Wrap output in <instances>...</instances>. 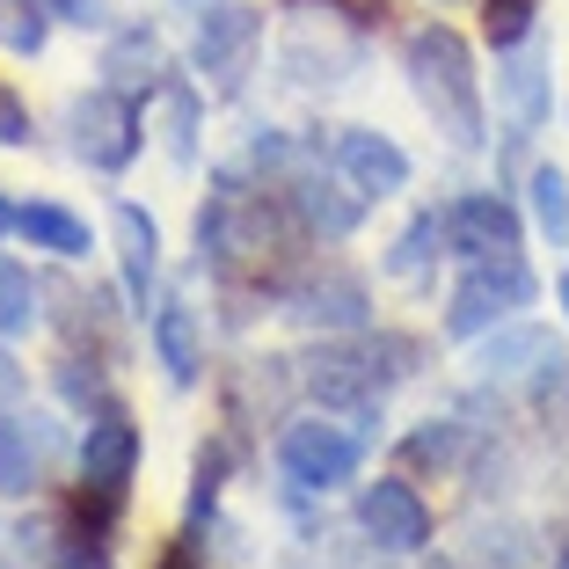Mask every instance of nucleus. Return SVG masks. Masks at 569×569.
Instances as JSON below:
<instances>
[{"mask_svg": "<svg viewBox=\"0 0 569 569\" xmlns=\"http://www.w3.org/2000/svg\"><path fill=\"white\" fill-rule=\"evenodd\" d=\"M358 460H366V446H358V431H343V423H292V431L278 438V468L292 489H336V482H351Z\"/></svg>", "mask_w": 569, "mask_h": 569, "instance_id": "7ed1b4c3", "label": "nucleus"}, {"mask_svg": "<svg viewBox=\"0 0 569 569\" xmlns=\"http://www.w3.org/2000/svg\"><path fill=\"white\" fill-rule=\"evenodd\" d=\"M533 366H555L548 358V336L540 329H511V336H489L482 351H475V380H519Z\"/></svg>", "mask_w": 569, "mask_h": 569, "instance_id": "ddd939ff", "label": "nucleus"}, {"mask_svg": "<svg viewBox=\"0 0 569 569\" xmlns=\"http://www.w3.org/2000/svg\"><path fill=\"white\" fill-rule=\"evenodd\" d=\"M0 234H16V204H0Z\"/></svg>", "mask_w": 569, "mask_h": 569, "instance_id": "a878e982", "label": "nucleus"}, {"mask_svg": "<svg viewBox=\"0 0 569 569\" xmlns=\"http://www.w3.org/2000/svg\"><path fill=\"white\" fill-rule=\"evenodd\" d=\"M161 569H198V555H190V548H168V562Z\"/></svg>", "mask_w": 569, "mask_h": 569, "instance_id": "393cba45", "label": "nucleus"}, {"mask_svg": "<svg viewBox=\"0 0 569 569\" xmlns=\"http://www.w3.org/2000/svg\"><path fill=\"white\" fill-rule=\"evenodd\" d=\"M73 153L88 168H124L139 153V110L118 88H96V96L73 102Z\"/></svg>", "mask_w": 569, "mask_h": 569, "instance_id": "20e7f679", "label": "nucleus"}, {"mask_svg": "<svg viewBox=\"0 0 569 569\" xmlns=\"http://www.w3.org/2000/svg\"><path fill=\"white\" fill-rule=\"evenodd\" d=\"M452 249L468 256H519V212H511V204L503 198H489V190H475V198H460L452 204Z\"/></svg>", "mask_w": 569, "mask_h": 569, "instance_id": "0eeeda50", "label": "nucleus"}, {"mask_svg": "<svg viewBox=\"0 0 569 569\" xmlns=\"http://www.w3.org/2000/svg\"><path fill=\"white\" fill-rule=\"evenodd\" d=\"M110 227H118L124 292H132V300L147 307V292H153V263H161V234H153V219L139 212V204H118V212H110Z\"/></svg>", "mask_w": 569, "mask_h": 569, "instance_id": "9b49d317", "label": "nucleus"}, {"mask_svg": "<svg viewBox=\"0 0 569 569\" xmlns=\"http://www.w3.org/2000/svg\"><path fill=\"white\" fill-rule=\"evenodd\" d=\"M555 292H562V307H569V270H562V284H555Z\"/></svg>", "mask_w": 569, "mask_h": 569, "instance_id": "bb28decb", "label": "nucleus"}, {"mask_svg": "<svg viewBox=\"0 0 569 569\" xmlns=\"http://www.w3.org/2000/svg\"><path fill=\"white\" fill-rule=\"evenodd\" d=\"M533 270L519 263V256H475L468 278L452 284V300H446V336H482L497 329L503 315H519V307H533Z\"/></svg>", "mask_w": 569, "mask_h": 569, "instance_id": "f03ea898", "label": "nucleus"}, {"mask_svg": "<svg viewBox=\"0 0 569 569\" xmlns=\"http://www.w3.org/2000/svg\"><path fill=\"white\" fill-rule=\"evenodd\" d=\"M16 234H30V249H51V256H88V227L59 204H22Z\"/></svg>", "mask_w": 569, "mask_h": 569, "instance_id": "2eb2a0df", "label": "nucleus"}, {"mask_svg": "<svg viewBox=\"0 0 569 569\" xmlns=\"http://www.w3.org/2000/svg\"><path fill=\"white\" fill-rule=\"evenodd\" d=\"M402 59H409V81H417L423 110L438 118V132H446L452 147H482V81H475L468 37L446 30V22H423Z\"/></svg>", "mask_w": 569, "mask_h": 569, "instance_id": "f257e3e1", "label": "nucleus"}, {"mask_svg": "<svg viewBox=\"0 0 569 569\" xmlns=\"http://www.w3.org/2000/svg\"><path fill=\"white\" fill-rule=\"evenodd\" d=\"M132 468H139V431L124 417H102L96 431L81 438V482L96 489V497H118V489L132 482Z\"/></svg>", "mask_w": 569, "mask_h": 569, "instance_id": "6e6552de", "label": "nucleus"}, {"mask_svg": "<svg viewBox=\"0 0 569 569\" xmlns=\"http://www.w3.org/2000/svg\"><path fill=\"white\" fill-rule=\"evenodd\" d=\"M533 227L555 249H569V176L562 168H533Z\"/></svg>", "mask_w": 569, "mask_h": 569, "instance_id": "a211bd4d", "label": "nucleus"}, {"mask_svg": "<svg viewBox=\"0 0 569 569\" xmlns=\"http://www.w3.org/2000/svg\"><path fill=\"white\" fill-rule=\"evenodd\" d=\"M336 168H343V183H351L358 198H395V190L409 183V153L387 132H343L336 139Z\"/></svg>", "mask_w": 569, "mask_h": 569, "instance_id": "423d86ee", "label": "nucleus"}, {"mask_svg": "<svg viewBox=\"0 0 569 569\" xmlns=\"http://www.w3.org/2000/svg\"><path fill=\"white\" fill-rule=\"evenodd\" d=\"M292 8H343V16H366V0H292Z\"/></svg>", "mask_w": 569, "mask_h": 569, "instance_id": "b1692460", "label": "nucleus"}, {"mask_svg": "<svg viewBox=\"0 0 569 569\" xmlns=\"http://www.w3.org/2000/svg\"><path fill=\"white\" fill-rule=\"evenodd\" d=\"M37 482V446L16 417H0V497H22Z\"/></svg>", "mask_w": 569, "mask_h": 569, "instance_id": "aec40b11", "label": "nucleus"}, {"mask_svg": "<svg viewBox=\"0 0 569 569\" xmlns=\"http://www.w3.org/2000/svg\"><path fill=\"white\" fill-rule=\"evenodd\" d=\"M22 139H30V110L16 102V88L0 81V147H22Z\"/></svg>", "mask_w": 569, "mask_h": 569, "instance_id": "4be33fe9", "label": "nucleus"}, {"mask_svg": "<svg viewBox=\"0 0 569 569\" xmlns=\"http://www.w3.org/2000/svg\"><path fill=\"white\" fill-rule=\"evenodd\" d=\"M300 321H329V329H358L366 321V284L358 278H329L300 292Z\"/></svg>", "mask_w": 569, "mask_h": 569, "instance_id": "dca6fc26", "label": "nucleus"}, {"mask_svg": "<svg viewBox=\"0 0 569 569\" xmlns=\"http://www.w3.org/2000/svg\"><path fill=\"white\" fill-rule=\"evenodd\" d=\"M292 204H300V219L315 234H351L358 212H366V204L343 198V183H329V176H300V183H292Z\"/></svg>", "mask_w": 569, "mask_h": 569, "instance_id": "4468645a", "label": "nucleus"}, {"mask_svg": "<svg viewBox=\"0 0 569 569\" xmlns=\"http://www.w3.org/2000/svg\"><path fill=\"white\" fill-rule=\"evenodd\" d=\"M249 37H256V8H241V0H204V16H198V67L227 73Z\"/></svg>", "mask_w": 569, "mask_h": 569, "instance_id": "9d476101", "label": "nucleus"}, {"mask_svg": "<svg viewBox=\"0 0 569 569\" xmlns=\"http://www.w3.org/2000/svg\"><path fill=\"white\" fill-rule=\"evenodd\" d=\"M431 241H452V219H446V212H423L417 227L395 241V256H387V278H417V270H431V256H438Z\"/></svg>", "mask_w": 569, "mask_h": 569, "instance_id": "f3484780", "label": "nucleus"}, {"mask_svg": "<svg viewBox=\"0 0 569 569\" xmlns=\"http://www.w3.org/2000/svg\"><path fill=\"white\" fill-rule=\"evenodd\" d=\"M37 329V284L30 270H16L0 256V336H30Z\"/></svg>", "mask_w": 569, "mask_h": 569, "instance_id": "6ab92c4d", "label": "nucleus"}, {"mask_svg": "<svg viewBox=\"0 0 569 569\" xmlns=\"http://www.w3.org/2000/svg\"><path fill=\"white\" fill-rule=\"evenodd\" d=\"M153 351H161L168 380H198L204 343H198V315H190V300H161V307H153Z\"/></svg>", "mask_w": 569, "mask_h": 569, "instance_id": "f8f14e48", "label": "nucleus"}, {"mask_svg": "<svg viewBox=\"0 0 569 569\" xmlns=\"http://www.w3.org/2000/svg\"><path fill=\"white\" fill-rule=\"evenodd\" d=\"M51 16H67V22H102V0H44Z\"/></svg>", "mask_w": 569, "mask_h": 569, "instance_id": "5701e85b", "label": "nucleus"}, {"mask_svg": "<svg viewBox=\"0 0 569 569\" xmlns=\"http://www.w3.org/2000/svg\"><path fill=\"white\" fill-rule=\"evenodd\" d=\"M0 37L16 51H37L44 44V16H37V8H0Z\"/></svg>", "mask_w": 569, "mask_h": 569, "instance_id": "412c9836", "label": "nucleus"}, {"mask_svg": "<svg viewBox=\"0 0 569 569\" xmlns=\"http://www.w3.org/2000/svg\"><path fill=\"white\" fill-rule=\"evenodd\" d=\"M497 88H503V102H511V124H519V132H533V124L548 118V51H540L533 37H526V44H511V51H503Z\"/></svg>", "mask_w": 569, "mask_h": 569, "instance_id": "1a4fd4ad", "label": "nucleus"}, {"mask_svg": "<svg viewBox=\"0 0 569 569\" xmlns=\"http://www.w3.org/2000/svg\"><path fill=\"white\" fill-rule=\"evenodd\" d=\"M358 526H366L387 555H417L423 540H431V511H423V497L409 482H372L366 497H358Z\"/></svg>", "mask_w": 569, "mask_h": 569, "instance_id": "39448f33", "label": "nucleus"}]
</instances>
